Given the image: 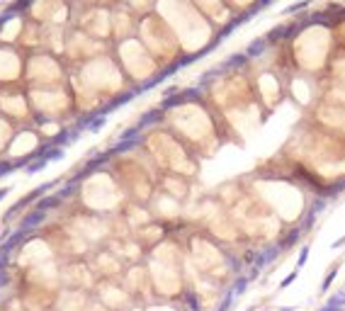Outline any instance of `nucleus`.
<instances>
[{
	"label": "nucleus",
	"instance_id": "obj_2",
	"mask_svg": "<svg viewBox=\"0 0 345 311\" xmlns=\"http://www.w3.org/2000/svg\"><path fill=\"white\" fill-rule=\"evenodd\" d=\"M306 258H309V246H304V248H301V253H299V260H297V270H301V267H304Z\"/></svg>",
	"mask_w": 345,
	"mask_h": 311
},
{
	"label": "nucleus",
	"instance_id": "obj_4",
	"mask_svg": "<svg viewBox=\"0 0 345 311\" xmlns=\"http://www.w3.org/2000/svg\"><path fill=\"white\" fill-rule=\"evenodd\" d=\"M248 311H255V306H251V309H248Z\"/></svg>",
	"mask_w": 345,
	"mask_h": 311
},
{
	"label": "nucleus",
	"instance_id": "obj_1",
	"mask_svg": "<svg viewBox=\"0 0 345 311\" xmlns=\"http://www.w3.org/2000/svg\"><path fill=\"white\" fill-rule=\"evenodd\" d=\"M297 275H299V270H294V272H289V275H287V277H284V280L280 282V289H287V287H289V284H292V282L297 280Z\"/></svg>",
	"mask_w": 345,
	"mask_h": 311
},
{
	"label": "nucleus",
	"instance_id": "obj_3",
	"mask_svg": "<svg viewBox=\"0 0 345 311\" xmlns=\"http://www.w3.org/2000/svg\"><path fill=\"white\" fill-rule=\"evenodd\" d=\"M0 304H3V292H0Z\"/></svg>",
	"mask_w": 345,
	"mask_h": 311
}]
</instances>
